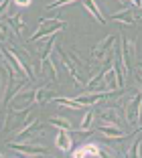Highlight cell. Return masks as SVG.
Wrapping results in <instances>:
<instances>
[{"label": "cell", "mask_w": 142, "mask_h": 158, "mask_svg": "<svg viewBox=\"0 0 142 158\" xmlns=\"http://www.w3.org/2000/svg\"><path fill=\"white\" fill-rule=\"evenodd\" d=\"M31 79H24L23 83H20V87L16 89V93L12 95V102H10V110L12 112H20V110H27V107H31L32 103H35V91L37 89L31 87Z\"/></svg>", "instance_id": "6da1fadb"}, {"label": "cell", "mask_w": 142, "mask_h": 158, "mask_svg": "<svg viewBox=\"0 0 142 158\" xmlns=\"http://www.w3.org/2000/svg\"><path fill=\"white\" fill-rule=\"evenodd\" d=\"M140 112H142V91H132L124 103V120L128 126L136 128L140 124Z\"/></svg>", "instance_id": "7a4b0ae2"}, {"label": "cell", "mask_w": 142, "mask_h": 158, "mask_svg": "<svg viewBox=\"0 0 142 158\" xmlns=\"http://www.w3.org/2000/svg\"><path fill=\"white\" fill-rule=\"evenodd\" d=\"M2 55L6 57V61H8L10 65H12V69L16 71V75L19 77H24V79H35V73L31 71V67H28V63H24V59H20L19 51L14 49V47H4L2 49Z\"/></svg>", "instance_id": "3957f363"}, {"label": "cell", "mask_w": 142, "mask_h": 158, "mask_svg": "<svg viewBox=\"0 0 142 158\" xmlns=\"http://www.w3.org/2000/svg\"><path fill=\"white\" fill-rule=\"evenodd\" d=\"M59 19H61V16H57V19H41V23H39L35 35L31 37V43H39L43 37H51V35L63 31L65 23H63V20H59Z\"/></svg>", "instance_id": "277c9868"}, {"label": "cell", "mask_w": 142, "mask_h": 158, "mask_svg": "<svg viewBox=\"0 0 142 158\" xmlns=\"http://www.w3.org/2000/svg\"><path fill=\"white\" fill-rule=\"evenodd\" d=\"M57 53H59V57H61V65H63V69L67 71L71 77H73V81L77 85H83L85 81H83V71L77 67V63H75L71 57L67 55V47H57Z\"/></svg>", "instance_id": "5b68a950"}, {"label": "cell", "mask_w": 142, "mask_h": 158, "mask_svg": "<svg viewBox=\"0 0 142 158\" xmlns=\"http://www.w3.org/2000/svg\"><path fill=\"white\" fill-rule=\"evenodd\" d=\"M122 41V55H124V63H126V73H132L136 69V41L128 37H120Z\"/></svg>", "instance_id": "8992f818"}, {"label": "cell", "mask_w": 142, "mask_h": 158, "mask_svg": "<svg viewBox=\"0 0 142 158\" xmlns=\"http://www.w3.org/2000/svg\"><path fill=\"white\" fill-rule=\"evenodd\" d=\"M6 148H10L12 152H16V154H23V156H49V152H47L43 146L20 144V142H16V140L8 142V144H6Z\"/></svg>", "instance_id": "52a82bcc"}, {"label": "cell", "mask_w": 142, "mask_h": 158, "mask_svg": "<svg viewBox=\"0 0 142 158\" xmlns=\"http://www.w3.org/2000/svg\"><path fill=\"white\" fill-rule=\"evenodd\" d=\"M116 45V35H108V37H104L100 43H96L92 49V57L96 61H104L105 57L112 53V49H114Z\"/></svg>", "instance_id": "ba28073f"}, {"label": "cell", "mask_w": 142, "mask_h": 158, "mask_svg": "<svg viewBox=\"0 0 142 158\" xmlns=\"http://www.w3.org/2000/svg\"><path fill=\"white\" fill-rule=\"evenodd\" d=\"M122 116H124V112L118 106L101 107L100 112H97V118H100L101 124H110V126H120L122 124ZM120 128H122V126H120Z\"/></svg>", "instance_id": "9c48e42d"}, {"label": "cell", "mask_w": 142, "mask_h": 158, "mask_svg": "<svg viewBox=\"0 0 142 158\" xmlns=\"http://www.w3.org/2000/svg\"><path fill=\"white\" fill-rule=\"evenodd\" d=\"M114 23H120L124 27H136V19H138V12H136V6H126V8L118 10L110 16Z\"/></svg>", "instance_id": "30bf717a"}, {"label": "cell", "mask_w": 142, "mask_h": 158, "mask_svg": "<svg viewBox=\"0 0 142 158\" xmlns=\"http://www.w3.org/2000/svg\"><path fill=\"white\" fill-rule=\"evenodd\" d=\"M96 132H100V134L108 140H126V138H130V134L126 130H122L120 126H110V124H100Z\"/></svg>", "instance_id": "8fae6325"}, {"label": "cell", "mask_w": 142, "mask_h": 158, "mask_svg": "<svg viewBox=\"0 0 142 158\" xmlns=\"http://www.w3.org/2000/svg\"><path fill=\"white\" fill-rule=\"evenodd\" d=\"M55 148H59L61 152H71V148H73V138H71L69 130H59V132H57Z\"/></svg>", "instance_id": "7c38bea8"}, {"label": "cell", "mask_w": 142, "mask_h": 158, "mask_svg": "<svg viewBox=\"0 0 142 158\" xmlns=\"http://www.w3.org/2000/svg\"><path fill=\"white\" fill-rule=\"evenodd\" d=\"M96 110H92V107H89V110H87L85 114H83V120H81V124H79V134L83 136V138H87V136H92L93 134V130H92V124H93V120H96Z\"/></svg>", "instance_id": "4fadbf2b"}, {"label": "cell", "mask_w": 142, "mask_h": 158, "mask_svg": "<svg viewBox=\"0 0 142 158\" xmlns=\"http://www.w3.org/2000/svg\"><path fill=\"white\" fill-rule=\"evenodd\" d=\"M71 156H101V146L93 144V142H87V144H81L77 150H71Z\"/></svg>", "instance_id": "5bb4252c"}, {"label": "cell", "mask_w": 142, "mask_h": 158, "mask_svg": "<svg viewBox=\"0 0 142 158\" xmlns=\"http://www.w3.org/2000/svg\"><path fill=\"white\" fill-rule=\"evenodd\" d=\"M4 20L8 23L12 35H16V37H20V35H23V31H24V16L20 12L19 14H8Z\"/></svg>", "instance_id": "9a60e30c"}, {"label": "cell", "mask_w": 142, "mask_h": 158, "mask_svg": "<svg viewBox=\"0 0 142 158\" xmlns=\"http://www.w3.org/2000/svg\"><path fill=\"white\" fill-rule=\"evenodd\" d=\"M79 2L83 4V8H87V10H89V14H92V16H93V19H96L100 24H105V23H108V19H105L104 14H101L100 6L96 4V0H79Z\"/></svg>", "instance_id": "2e32d148"}, {"label": "cell", "mask_w": 142, "mask_h": 158, "mask_svg": "<svg viewBox=\"0 0 142 158\" xmlns=\"http://www.w3.org/2000/svg\"><path fill=\"white\" fill-rule=\"evenodd\" d=\"M53 98H55V89L51 87V85H41L35 91V103H45Z\"/></svg>", "instance_id": "e0dca14e"}, {"label": "cell", "mask_w": 142, "mask_h": 158, "mask_svg": "<svg viewBox=\"0 0 142 158\" xmlns=\"http://www.w3.org/2000/svg\"><path fill=\"white\" fill-rule=\"evenodd\" d=\"M51 126H53V128H57V130H69V132L75 130L73 124H71L67 118H53V120H51Z\"/></svg>", "instance_id": "ac0fdd59"}, {"label": "cell", "mask_w": 142, "mask_h": 158, "mask_svg": "<svg viewBox=\"0 0 142 158\" xmlns=\"http://www.w3.org/2000/svg\"><path fill=\"white\" fill-rule=\"evenodd\" d=\"M10 2L12 0H0V23L8 16V8H10Z\"/></svg>", "instance_id": "d6986e66"}, {"label": "cell", "mask_w": 142, "mask_h": 158, "mask_svg": "<svg viewBox=\"0 0 142 158\" xmlns=\"http://www.w3.org/2000/svg\"><path fill=\"white\" fill-rule=\"evenodd\" d=\"M71 2H79V0H55V2H51V4L47 6V10H57L65 4H71Z\"/></svg>", "instance_id": "ffe728a7"}, {"label": "cell", "mask_w": 142, "mask_h": 158, "mask_svg": "<svg viewBox=\"0 0 142 158\" xmlns=\"http://www.w3.org/2000/svg\"><path fill=\"white\" fill-rule=\"evenodd\" d=\"M8 23H0V43L8 41Z\"/></svg>", "instance_id": "44dd1931"}, {"label": "cell", "mask_w": 142, "mask_h": 158, "mask_svg": "<svg viewBox=\"0 0 142 158\" xmlns=\"http://www.w3.org/2000/svg\"><path fill=\"white\" fill-rule=\"evenodd\" d=\"M67 55H69V57H71V59H73V61H75V63H77V67H79V69H81V71H85V69H87V65H85V63H83V61H81V59H79V57H77V55H75V53H73V51H71V49H67Z\"/></svg>", "instance_id": "7402d4cb"}, {"label": "cell", "mask_w": 142, "mask_h": 158, "mask_svg": "<svg viewBox=\"0 0 142 158\" xmlns=\"http://www.w3.org/2000/svg\"><path fill=\"white\" fill-rule=\"evenodd\" d=\"M14 4H16V6H28V4H31V0H14Z\"/></svg>", "instance_id": "603a6c76"}, {"label": "cell", "mask_w": 142, "mask_h": 158, "mask_svg": "<svg viewBox=\"0 0 142 158\" xmlns=\"http://www.w3.org/2000/svg\"><path fill=\"white\" fill-rule=\"evenodd\" d=\"M136 81H138V87L142 91V71H136Z\"/></svg>", "instance_id": "cb8c5ba5"}, {"label": "cell", "mask_w": 142, "mask_h": 158, "mask_svg": "<svg viewBox=\"0 0 142 158\" xmlns=\"http://www.w3.org/2000/svg\"><path fill=\"white\" fill-rule=\"evenodd\" d=\"M136 67H138V71H142V61H138V63H136Z\"/></svg>", "instance_id": "d4e9b609"}, {"label": "cell", "mask_w": 142, "mask_h": 158, "mask_svg": "<svg viewBox=\"0 0 142 158\" xmlns=\"http://www.w3.org/2000/svg\"><path fill=\"white\" fill-rule=\"evenodd\" d=\"M0 128H4V120H2V116H0Z\"/></svg>", "instance_id": "484cf974"}, {"label": "cell", "mask_w": 142, "mask_h": 158, "mask_svg": "<svg viewBox=\"0 0 142 158\" xmlns=\"http://www.w3.org/2000/svg\"><path fill=\"white\" fill-rule=\"evenodd\" d=\"M120 2H122V4H128V0H120Z\"/></svg>", "instance_id": "4316f807"}, {"label": "cell", "mask_w": 142, "mask_h": 158, "mask_svg": "<svg viewBox=\"0 0 142 158\" xmlns=\"http://www.w3.org/2000/svg\"><path fill=\"white\" fill-rule=\"evenodd\" d=\"M138 132H142V126H140V130H138Z\"/></svg>", "instance_id": "83f0119b"}]
</instances>
